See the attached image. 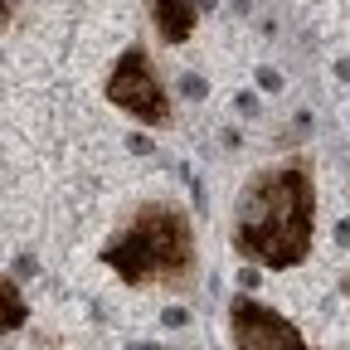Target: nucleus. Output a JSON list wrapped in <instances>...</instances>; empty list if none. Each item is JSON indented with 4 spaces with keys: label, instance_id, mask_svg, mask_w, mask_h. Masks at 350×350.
<instances>
[{
    "label": "nucleus",
    "instance_id": "nucleus-2",
    "mask_svg": "<svg viewBox=\"0 0 350 350\" xmlns=\"http://www.w3.org/2000/svg\"><path fill=\"white\" fill-rule=\"evenodd\" d=\"M103 268L122 287H170L185 292L200 273L195 219L170 200H142L98 248Z\"/></svg>",
    "mask_w": 350,
    "mask_h": 350
},
{
    "label": "nucleus",
    "instance_id": "nucleus-7",
    "mask_svg": "<svg viewBox=\"0 0 350 350\" xmlns=\"http://www.w3.org/2000/svg\"><path fill=\"white\" fill-rule=\"evenodd\" d=\"M345 292H350V278H345Z\"/></svg>",
    "mask_w": 350,
    "mask_h": 350
},
{
    "label": "nucleus",
    "instance_id": "nucleus-3",
    "mask_svg": "<svg viewBox=\"0 0 350 350\" xmlns=\"http://www.w3.org/2000/svg\"><path fill=\"white\" fill-rule=\"evenodd\" d=\"M103 98H107V107H117L137 126H170V117H175L170 88H165L156 59L146 54V44H126L117 54V64L103 78Z\"/></svg>",
    "mask_w": 350,
    "mask_h": 350
},
{
    "label": "nucleus",
    "instance_id": "nucleus-1",
    "mask_svg": "<svg viewBox=\"0 0 350 350\" xmlns=\"http://www.w3.org/2000/svg\"><path fill=\"white\" fill-rule=\"evenodd\" d=\"M229 243L243 262L268 273L301 268L317 248V170L306 156L258 165L234 195Z\"/></svg>",
    "mask_w": 350,
    "mask_h": 350
},
{
    "label": "nucleus",
    "instance_id": "nucleus-8",
    "mask_svg": "<svg viewBox=\"0 0 350 350\" xmlns=\"http://www.w3.org/2000/svg\"><path fill=\"white\" fill-rule=\"evenodd\" d=\"M306 350H317V345H306Z\"/></svg>",
    "mask_w": 350,
    "mask_h": 350
},
{
    "label": "nucleus",
    "instance_id": "nucleus-5",
    "mask_svg": "<svg viewBox=\"0 0 350 350\" xmlns=\"http://www.w3.org/2000/svg\"><path fill=\"white\" fill-rule=\"evenodd\" d=\"M151 25H156V39L161 44H185L195 34V0H142Z\"/></svg>",
    "mask_w": 350,
    "mask_h": 350
},
{
    "label": "nucleus",
    "instance_id": "nucleus-4",
    "mask_svg": "<svg viewBox=\"0 0 350 350\" xmlns=\"http://www.w3.org/2000/svg\"><path fill=\"white\" fill-rule=\"evenodd\" d=\"M229 350H306V336L278 306L239 292L229 297Z\"/></svg>",
    "mask_w": 350,
    "mask_h": 350
},
{
    "label": "nucleus",
    "instance_id": "nucleus-6",
    "mask_svg": "<svg viewBox=\"0 0 350 350\" xmlns=\"http://www.w3.org/2000/svg\"><path fill=\"white\" fill-rule=\"evenodd\" d=\"M25 321V301H15V282L5 278V331H20Z\"/></svg>",
    "mask_w": 350,
    "mask_h": 350
}]
</instances>
